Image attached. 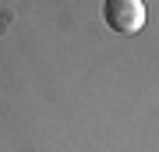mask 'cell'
<instances>
[{
  "instance_id": "6da1fadb",
  "label": "cell",
  "mask_w": 159,
  "mask_h": 152,
  "mask_svg": "<svg viewBox=\"0 0 159 152\" xmlns=\"http://www.w3.org/2000/svg\"><path fill=\"white\" fill-rule=\"evenodd\" d=\"M102 21L120 35H138L145 28V4L142 0H106Z\"/></svg>"
}]
</instances>
